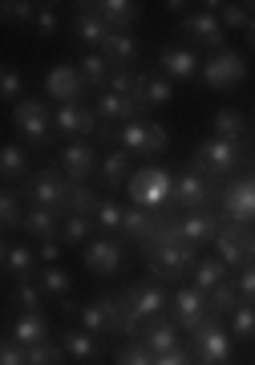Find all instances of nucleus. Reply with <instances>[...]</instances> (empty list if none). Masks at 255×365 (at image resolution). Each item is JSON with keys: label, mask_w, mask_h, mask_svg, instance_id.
<instances>
[{"label": "nucleus", "mask_w": 255, "mask_h": 365, "mask_svg": "<svg viewBox=\"0 0 255 365\" xmlns=\"http://www.w3.org/2000/svg\"><path fill=\"white\" fill-rule=\"evenodd\" d=\"M130 191V203L134 207H146V211H162L170 199H175V179H170V170L162 167H142L134 170V179L126 182Z\"/></svg>", "instance_id": "1"}, {"label": "nucleus", "mask_w": 255, "mask_h": 365, "mask_svg": "<svg viewBox=\"0 0 255 365\" xmlns=\"http://www.w3.org/2000/svg\"><path fill=\"white\" fill-rule=\"evenodd\" d=\"M69 187H73V182L65 179V170H57V167L33 170V179L25 182L21 199H25L28 207H49V211H57V215H65V199H69Z\"/></svg>", "instance_id": "2"}, {"label": "nucleus", "mask_w": 255, "mask_h": 365, "mask_svg": "<svg viewBox=\"0 0 255 365\" xmlns=\"http://www.w3.org/2000/svg\"><path fill=\"white\" fill-rule=\"evenodd\" d=\"M191 337H194V361L199 365H231L235 337H231V329H223V321H219L215 313L207 317Z\"/></svg>", "instance_id": "3"}, {"label": "nucleus", "mask_w": 255, "mask_h": 365, "mask_svg": "<svg viewBox=\"0 0 255 365\" xmlns=\"http://www.w3.org/2000/svg\"><path fill=\"white\" fill-rule=\"evenodd\" d=\"M243 163V146L239 143H223V138H207L191 158V170L194 175H203V179H223L231 170Z\"/></svg>", "instance_id": "4"}, {"label": "nucleus", "mask_w": 255, "mask_h": 365, "mask_svg": "<svg viewBox=\"0 0 255 365\" xmlns=\"http://www.w3.org/2000/svg\"><path fill=\"white\" fill-rule=\"evenodd\" d=\"M194 264H199V248H191V244L154 248L150 256H146L150 280H158V284H175V280H182L187 272H194Z\"/></svg>", "instance_id": "5"}, {"label": "nucleus", "mask_w": 255, "mask_h": 365, "mask_svg": "<svg viewBox=\"0 0 255 365\" xmlns=\"http://www.w3.org/2000/svg\"><path fill=\"white\" fill-rule=\"evenodd\" d=\"M13 126L28 146H49V134H53L49 106L37 102V98H21V102L13 106Z\"/></svg>", "instance_id": "6"}, {"label": "nucleus", "mask_w": 255, "mask_h": 365, "mask_svg": "<svg viewBox=\"0 0 255 365\" xmlns=\"http://www.w3.org/2000/svg\"><path fill=\"white\" fill-rule=\"evenodd\" d=\"M215 248H219V260L227 264V268L255 264V227L251 223H223Z\"/></svg>", "instance_id": "7"}, {"label": "nucleus", "mask_w": 255, "mask_h": 365, "mask_svg": "<svg viewBox=\"0 0 255 365\" xmlns=\"http://www.w3.org/2000/svg\"><path fill=\"white\" fill-rule=\"evenodd\" d=\"M170 203H179V207H187V211H207L211 203H219V182L187 170L182 179H175V199H170Z\"/></svg>", "instance_id": "8"}, {"label": "nucleus", "mask_w": 255, "mask_h": 365, "mask_svg": "<svg viewBox=\"0 0 255 365\" xmlns=\"http://www.w3.org/2000/svg\"><path fill=\"white\" fill-rule=\"evenodd\" d=\"M170 313H175V325L179 329L194 333V329L211 317V300H207V292H199L194 284H187V288H179V292L170 297Z\"/></svg>", "instance_id": "9"}, {"label": "nucleus", "mask_w": 255, "mask_h": 365, "mask_svg": "<svg viewBox=\"0 0 255 365\" xmlns=\"http://www.w3.org/2000/svg\"><path fill=\"white\" fill-rule=\"evenodd\" d=\"M166 146H170V134L158 122H130V126H122V150H130V155H162Z\"/></svg>", "instance_id": "10"}, {"label": "nucleus", "mask_w": 255, "mask_h": 365, "mask_svg": "<svg viewBox=\"0 0 255 365\" xmlns=\"http://www.w3.org/2000/svg\"><path fill=\"white\" fill-rule=\"evenodd\" d=\"M243 78H247V61H243L239 53H231V49L215 53V57L203 66V81L211 86V90H235Z\"/></svg>", "instance_id": "11"}, {"label": "nucleus", "mask_w": 255, "mask_h": 365, "mask_svg": "<svg viewBox=\"0 0 255 365\" xmlns=\"http://www.w3.org/2000/svg\"><path fill=\"white\" fill-rule=\"evenodd\" d=\"M81 260H85V268L98 276H114L118 268H122V260H126V248L118 244L114 235H98V240H90L85 248H81Z\"/></svg>", "instance_id": "12"}, {"label": "nucleus", "mask_w": 255, "mask_h": 365, "mask_svg": "<svg viewBox=\"0 0 255 365\" xmlns=\"http://www.w3.org/2000/svg\"><path fill=\"white\" fill-rule=\"evenodd\" d=\"M53 126H57V134H65V138H90V134H98V126H102V118H98V110H90V106H61L57 110V118H53Z\"/></svg>", "instance_id": "13"}, {"label": "nucleus", "mask_w": 255, "mask_h": 365, "mask_svg": "<svg viewBox=\"0 0 255 365\" xmlns=\"http://www.w3.org/2000/svg\"><path fill=\"white\" fill-rule=\"evenodd\" d=\"M223 223H251L255 227V179H239L223 191Z\"/></svg>", "instance_id": "14"}, {"label": "nucleus", "mask_w": 255, "mask_h": 365, "mask_svg": "<svg viewBox=\"0 0 255 365\" xmlns=\"http://www.w3.org/2000/svg\"><path fill=\"white\" fill-rule=\"evenodd\" d=\"M45 90H49V98H57L61 106H73L81 102V93H85V81H81V69L77 66H53L49 78H45Z\"/></svg>", "instance_id": "15"}, {"label": "nucleus", "mask_w": 255, "mask_h": 365, "mask_svg": "<svg viewBox=\"0 0 255 365\" xmlns=\"http://www.w3.org/2000/svg\"><path fill=\"white\" fill-rule=\"evenodd\" d=\"M182 37H191L194 45H203V49H219V53H223L227 29L219 25L215 13H191L187 21H182Z\"/></svg>", "instance_id": "16"}, {"label": "nucleus", "mask_w": 255, "mask_h": 365, "mask_svg": "<svg viewBox=\"0 0 255 365\" xmlns=\"http://www.w3.org/2000/svg\"><path fill=\"white\" fill-rule=\"evenodd\" d=\"M219 227H223V220H215L211 211H187V215L179 220L182 244H191V248H203V244H215V240H219Z\"/></svg>", "instance_id": "17"}, {"label": "nucleus", "mask_w": 255, "mask_h": 365, "mask_svg": "<svg viewBox=\"0 0 255 365\" xmlns=\"http://www.w3.org/2000/svg\"><path fill=\"white\" fill-rule=\"evenodd\" d=\"M61 170H65V179L69 182H81V179H90L93 170H98V150H93V143H69L61 150Z\"/></svg>", "instance_id": "18"}, {"label": "nucleus", "mask_w": 255, "mask_h": 365, "mask_svg": "<svg viewBox=\"0 0 255 365\" xmlns=\"http://www.w3.org/2000/svg\"><path fill=\"white\" fill-rule=\"evenodd\" d=\"M98 118L102 122H118V126H130V122H138V114L146 110V106L138 102V98H122V93H110L105 90L102 98H98Z\"/></svg>", "instance_id": "19"}, {"label": "nucleus", "mask_w": 255, "mask_h": 365, "mask_svg": "<svg viewBox=\"0 0 255 365\" xmlns=\"http://www.w3.org/2000/svg\"><path fill=\"white\" fill-rule=\"evenodd\" d=\"M126 300L138 309L146 321L150 317H162V309L170 304V297H166V288L158 284V280H142V284H130L126 288Z\"/></svg>", "instance_id": "20"}, {"label": "nucleus", "mask_w": 255, "mask_h": 365, "mask_svg": "<svg viewBox=\"0 0 255 365\" xmlns=\"http://www.w3.org/2000/svg\"><path fill=\"white\" fill-rule=\"evenodd\" d=\"M138 341L154 353V357H162V353H175V349H179V325H175V321H166V317H150Z\"/></svg>", "instance_id": "21"}, {"label": "nucleus", "mask_w": 255, "mask_h": 365, "mask_svg": "<svg viewBox=\"0 0 255 365\" xmlns=\"http://www.w3.org/2000/svg\"><path fill=\"white\" fill-rule=\"evenodd\" d=\"M158 66H162V78H170V81L203 78V73H199V57H194L191 49H162Z\"/></svg>", "instance_id": "22"}, {"label": "nucleus", "mask_w": 255, "mask_h": 365, "mask_svg": "<svg viewBox=\"0 0 255 365\" xmlns=\"http://www.w3.org/2000/svg\"><path fill=\"white\" fill-rule=\"evenodd\" d=\"M90 9L102 16L105 25L114 29V33H130V25L142 16L134 0H102V4H90Z\"/></svg>", "instance_id": "23"}, {"label": "nucleus", "mask_w": 255, "mask_h": 365, "mask_svg": "<svg viewBox=\"0 0 255 365\" xmlns=\"http://www.w3.org/2000/svg\"><path fill=\"white\" fill-rule=\"evenodd\" d=\"M9 337H13L16 345L33 349L41 341H49V321H45V313H21L13 321V329H9Z\"/></svg>", "instance_id": "24"}, {"label": "nucleus", "mask_w": 255, "mask_h": 365, "mask_svg": "<svg viewBox=\"0 0 255 365\" xmlns=\"http://www.w3.org/2000/svg\"><path fill=\"white\" fill-rule=\"evenodd\" d=\"M61 345H65V353H69L73 361H81V365H90V361L102 357V345H98V337H93L90 329H65Z\"/></svg>", "instance_id": "25"}, {"label": "nucleus", "mask_w": 255, "mask_h": 365, "mask_svg": "<svg viewBox=\"0 0 255 365\" xmlns=\"http://www.w3.org/2000/svg\"><path fill=\"white\" fill-rule=\"evenodd\" d=\"M73 29H77V37L85 41V45H98V49H102L105 41H110V33H114V29L105 25L102 16L93 13L90 4H77V16H73Z\"/></svg>", "instance_id": "26"}, {"label": "nucleus", "mask_w": 255, "mask_h": 365, "mask_svg": "<svg viewBox=\"0 0 255 365\" xmlns=\"http://www.w3.org/2000/svg\"><path fill=\"white\" fill-rule=\"evenodd\" d=\"M37 252L25 248V244H4V272L13 276L16 284H25V280H33V272H37Z\"/></svg>", "instance_id": "27"}, {"label": "nucleus", "mask_w": 255, "mask_h": 365, "mask_svg": "<svg viewBox=\"0 0 255 365\" xmlns=\"http://www.w3.org/2000/svg\"><path fill=\"white\" fill-rule=\"evenodd\" d=\"M77 69H81V81H85V90H102L110 86V73H114V66H110V57L105 53H85L81 61H77Z\"/></svg>", "instance_id": "28"}, {"label": "nucleus", "mask_w": 255, "mask_h": 365, "mask_svg": "<svg viewBox=\"0 0 255 365\" xmlns=\"http://www.w3.org/2000/svg\"><path fill=\"white\" fill-rule=\"evenodd\" d=\"M98 207H102V199H98V191H93V187H85V182H73V187H69V199H65V220H69V215L93 220V215H98Z\"/></svg>", "instance_id": "29"}, {"label": "nucleus", "mask_w": 255, "mask_h": 365, "mask_svg": "<svg viewBox=\"0 0 255 365\" xmlns=\"http://www.w3.org/2000/svg\"><path fill=\"white\" fill-rule=\"evenodd\" d=\"M28 150L25 146H16V143H9L4 146V150H0V175H4V182H16V179H33V175H28Z\"/></svg>", "instance_id": "30"}, {"label": "nucleus", "mask_w": 255, "mask_h": 365, "mask_svg": "<svg viewBox=\"0 0 255 365\" xmlns=\"http://www.w3.org/2000/svg\"><path fill=\"white\" fill-rule=\"evenodd\" d=\"M102 53L110 57L114 69H130V61L138 57V41L130 37V33H110V41L102 45Z\"/></svg>", "instance_id": "31"}, {"label": "nucleus", "mask_w": 255, "mask_h": 365, "mask_svg": "<svg viewBox=\"0 0 255 365\" xmlns=\"http://www.w3.org/2000/svg\"><path fill=\"white\" fill-rule=\"evenodd\" d=\"M130 150H110V155L102 158V182L110 187V191H118L122 182H130L134 175H130Z\"/></svg>", "instance_id": "32"}, {"label": "nucleus", "mask_w": 255, "mask_h": 365, "mask_svg": "<svg viewBox=\"0 0 255 365\" xmlns=\"http://www.w3.org/2000/svg\"><path fill=\"white\" fill-rule=\"evenodd\" d=\"M142 106H166L170 98H175V90H170V78H146V73H138V93H134Z\"/></svg>", "instance_id": "33"}, {"label": "nucleus", "mask_w": 255, "mask_h": 365, "mask_svg": "<svg viewBox=\"0 0 255 365\" xmlns=\"http://www.w3.org/2000/svg\"><path fill=\"white\" fill-rule=\"evenodd\" d=\"M191 276H194V288H199V292H215V288L227 280V264L219 260V256H211V260H199V264H194Z\"/></svg>", "instance_id": "34"}, {"label": "nucleus", "mask_w": 255, "mask_h": 365, "mask_svg": "<svg viewBox=\"0 0 255 365\" xmlns=\"http://www.w3.org/2000/svg\"><path fill=\"white\" fill-rule=\"evenodd\" d=\"M211 130H215V138H223V143H239L243 134H247V118H243L239 110H219L215 122H211Z\"/></svg>", "instance_id": "35"}, {"label": "nucleus", "mask_w": 255, "mask_h": 365, "mask_svg": "<svg viewBox=\"0 0 255 365\" xmlns=\"http://www.w3.org/2000/svg\"><path fill=\"white\" fill-rule=\"evenodd\" d=\"M25 235H37L41 244H45V240H53V235H57V211H49V207H28V215H25Z\"/></svg>", "instance_id": "36"}, {"label": "nucleus", "mask_w": 255, "mask_h": 365, "mask_svg": "<svg viewBox=\"0 0 255 365\" xmlns=\"http://www.w3.org/2000/svg\"><path fill=\"white\" fill-rule=\"evenodd\" d=\"M207 300H211V313H215V317H227V313H235V309L243 304L239 284H235V280H223L215 292H207Z\"/></svg>", "instance_id": "37"}, {"label": "nucleus", "mask_w": 255, "mask_h": 365, "mask_svg": "<svg viewBox=\"0 0 255 365\" xmlns=\"http://www.w3.org/2000/svg\"><path fill=\"white\" fill-rule=\"evenodd\" d=\"M25 199L16 195V191H4L0 195V220H4V232H25V215L28 207H21Z\"/></svg>", "instance_id": "38"}, {"label": "nucleus", "mask_w": 255, "mask_h": 365, "mask_svg": "<svg viewBox=\"0 0 255 365\" xmlns=\"http://www.w3.org/2000/svg\"><path fill=\"white\" fill-rule=\"evenodd\" d=\"M41 288H45V297L65 300L73 292V280H69V272H65L61 264H49V268H41Z\"/></svg>", "instance_id": "39"}, {"label": "nucleus", "mask_w": 255, "mask_h": 365, "mask_svg": "<svg viewBox=\"0 0 255 365\" xmlns=\"http://www.w3.org/2000/svg\"><path fill=\"white\" fill-rule=\"evenodd\" d=\"M9 300H13L21 313H41V300H45V288L33 284V280H25V284H16L13 292H9Z\"/></svg>", "instance_id": "40"}, {"label": "nucleus", "mask_w": 255, "mask_h": 365, "mask_svg": "<svg viewBox=\"0 0 255 365\" xmlns=\"http://www.w3.org/2000/svg\"><path fill=\"white\" fill-rule=\"evenodd\" d=\"M93 223H98V220H81V215H69V220L61 223V244H65V248H81V244L90 240Z\"/></svg>", "instance_id": "41"}, {"label": "nucleus", "mask_w": 255, "mask_h": 365, "mask_svg": "<svg viewBox=\"0 0 255 365\" xmlns=\"http://www.w3.org/2000/svg\"><path fill=\"white\" fill-rule=\"evenodd\" d=\"M98 227H102L105 235H114V232H122V220H126V207L118 203V199H102V207H98Z\"/></svg>", "instance_id": "42"}, {"label": "nucleus", "mask_w": 255, "mask_h": 365, "mask_svg": "<svg viewBox=\"0 0 255 365\" xmlns=\"http://www.w3.org/2000/svg\"><path fill=\"white\" fill-rule=\"evenodd\" d=\"M41 4H28V0H4L0 13H4V25H33L37 21Z\"/></svg>", "instance_id": "43"}, {"label": "nucleus", "mask_w": 255, "mask_h": 365, "mask_svg": "<svg viewBox=\"0 0 255 365\" xmlns=\"http://www.w3.org/2000/svg\"><path fill=\"white\" fill-rule=\"evenodd\" d=\"M231 337L255 341V304H239V309L231 313Z\"/></svg>", "instance_id": "44"}, {"label": "nucleus", "mask_w": 255, "mask_h": 365, "mask_svg": "<svg viewBox=\"0 0 255 365\" xmlns=\"http://www.w3.org/2000/svg\"><path fill=\"white\" fill-rule=\"evenodd\" d=\"M65 345H53V341H41L28 349V365H65Z\"/></svg>", "instance_id": "45"}, {"label": "nucleus", "mask_w": 255, "mask_h": 365, "mask_svg": "<svg viewBox=\"0 0 255 365\" xmlns=\"http://www.w3.org/2000/svg\"><path fill=\"white\" fill-rule=\"evenodd\" d=\"M211 9H219V25L223 29H251V16H247V9L243 4H211Z\"/></svg>", "instance_id": "46"}, {"label": "nucleus", "mask_w": 255, "mask_h": 365, "mask_svg": "<svg viewBox=\"0 0 255 365\" xmlns=\"http://www.w3.org/2000/svg\"><path fill=\"white\" fill-rule=\"evenodd\" d=\"M154 361H158V357H154V353L146 349L142 341H130L126 349H122V353L114 357V365H154Z\"/></svg>", "instance_id": "47"}, {"label": "nucleus", "mask_w": 255, "mask_h": 365, "mask_svg": "<svg viewBox=\"0 0 255 365\" xmlns=\"http://www.w3.org/2000/svg\"><path fill=\"white\" fill-rule=\"evenodd\" d=\"M105 90H110V93H122V98H134V93H138V73H130V69H114Z\"/></svg>", "instance_id": "48"}, {"label": "nucleus", "mask_w": 255, "mask_h": 365, "mask_svg": "<svg viewBox=\"0 0 255 365\" xmlns=\"http://www.w3.org/2000/svg\"><path fill=\"white\" fill-rule=\"evenodd\" d=\"M0 73H4V78H0V98L16 106V102H21V73H16L13 66H4Z\"/></svg>", "instance_id": "49"}, {"label": "nucleus", "mask_w": 255, "mask_h": 365, "mask_svg": "<svg viewBox=\"0 0 255 365\" xmlns=\"http://www.w3.org/2000/svg\"><path fill=\"white\" fill-rule=\"evenodd\" d=\"M235 284H239L243 304H255V264H243L239 276H235Z\"/></svg>", "instance_id": "50"}, {"label": "nucleus", "mask_w": 255, "mask_h": 365, "mask_svg": "<svg viewBox=\"0 0 255 365\" xmlns=\"http://www.w3.org/2000/svg\"><path fill=\"white\" fill-rule=\"evenodd\" d=\"M57 25H61V21H57V9L41 4V9H37V21H33V29H37L41 37H53V33H57Z\"/></svg>", "instance_id": "51"}, {"label": "nucleus", "mask_w": 255, "mask_h": 365, "mask_svg": "<svg viewBox=\"0 0 255 365\" xmlns=\"http://www.w3.org/2000/svg\"><path fill=\"white\" fill-rule=\"evenodd\" d=\"M0 365H28V349L9 337L4 341V349H0Z\"/></svg>", "instance_id": "52"}, {"label": "nucleus", "mask_w": 255, "mask_h": 365, "mask_svg": "<svg viewBox=\"0 0 255 365\" xmlns=\"http://www.w3.org/2000/svg\"><path fill=\"white\" fill-rule=\"evenodd\" d=\"M98 143L118 150V143H122V126H118V122H102V126H98Z\"/></svg>", "instance_id": "53"}, {"label": "nucleus", "mask_w": 255, "mask_h": 365, "mask_svg": "<svg viewBox=\"0 0 255 365\" xmlns=\"http://www.w3.org/2000/svg\"><path fill=\"white\" fill-rule=\"evenodd\" d=\"M154 365H194V353H187V349L179 345L175 353H162V357H158Z\"/></svg>", "instance_id": "54"}, {"label": "nucleus", "mask_w": 255, "mask_h": 365, "mask_svg": "<svg viewBox=\"0 0 255 365\" xmlns=\"http://www.w3.org/2000/svg\"><path fill=\"white\" fill-rule=\"evenodd\" d=\"M61 252H65V244L45 240V244H41V260H45V264H61Z\"/></svg>", "instance_id": "55"}, {"label": "nucleus", "mask_w": 255, "mask_h": 365, "mask_svg": "<svg viewBox=\"0 0 255 365\" xmlns=\"http://www.w3.org/2000/svg\"><path fill=\"white\" fill-rule=\"evenodd\" d=\"M61 313H65V317H81V304H77L73 297H65V300H61Z\"/></svg>", "instance_id": "56"}, {"label": "nucleus", "mask_w": 255, "mask_h": 365, "mask_svg": "<svg viewBox=\"0 0 255 365\" xmlns=\"http://www.w3.org/2000/svg\"><path fill=\"white\" fill-rule=\"evenodd\" d=\"M247 45H251V53H255V21H251V29H247Z\"/></svg>", "instance_id": "57"}]
</instances>
